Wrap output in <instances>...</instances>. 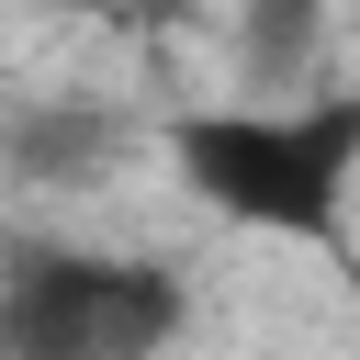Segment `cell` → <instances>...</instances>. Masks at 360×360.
<instances>
[{
	"instance_id": "1",
	"label": "cell",
	"mask_w": 360,
	"mask_h": 360,
	"mask_svg": "<svg viewBox=\"0 0 360 360\" xmlns=\"http://www.w3.org/2000/svg\"><path fill=\"white\" fill-rule=\"evenodd\" d=\"M169 169L202 214L248 225V236H292V248H338L349 236V191H360V90L326 101H202L169 124Z\"/></svg>"
},
{
	"instance_id": "2",
	"label": "cell",
	"mask_w": 360,
	"mask_h": 360,
	"mask_svg": "<svg viewBox=\"0 0 360 360\" xmlns=\"http://www.w3.org/2000/svg\"><path fill=\"white\" fill-rule=\"evenodd\" d=\"M191 326V281L169 259H101L56 236L0 248V360H158Z\"/></svg>"
},
{
	"instance_id": "4",
	"label": "cell",
	"mask_w": 360,
	"mask_h": 360,
	"mask_svg": "<svg viewBox=\"0 0 360 360\" xmlns=\"http://www.w3.org/2000/svg\"><path fill=\"white\" fill-rule=\"evenodd\" d=\"M304 34H315V0H259L248 11V68L259 79H292L304 68Z\"/></svg>"
},
{
	"instance_id": "3",
	"label": "cell",
	"mask_w": 360,
	"mask_h": 360,
	"mask_svg": "<svg viewBox=\"0 0 360 360\" xmlns=\"http://www.w3.org/2000/svg\"><path fill=\"white\" fill-rule=\"evenodd\" d=\"M124 158V124L90 112V101H11L0 112V169L11 180H45V191H79L90 169Z\"/></svg>"
}]
</instances>
